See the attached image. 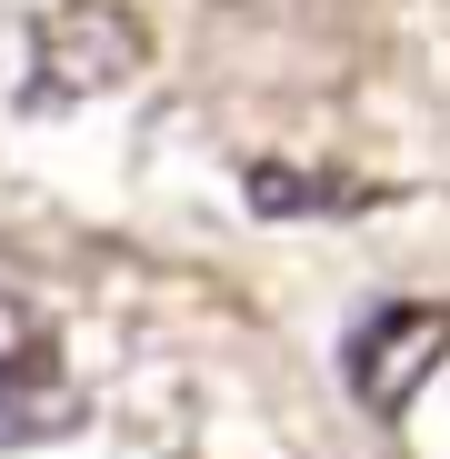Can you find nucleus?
<instances>
[{
	"label": "nucleus",
	"instance_id": "f257e3e1",
	"mask_svg": "<svg viewBox=\"0 0 450 459\" xmlns=\"http://www.w3.org/2000/svg\"><path fill=\"white\" fill-rule=\"evenodd\" d=\"M150 30L110 0H50L31 21V70H21V110H81L140 81Z\"/></svg>",
	"mask_w": 450,
	"mask_h": 459
},
{
	"label": "nucleus",
	"instance_id": "f03ea898",
	"mask_svg": "<svg viewBox=\"0 0 450 459\" xmlns=\"http://www.w3.org/2000/svg\"><path fill=\"white\" fill-rule=\"evenodd\" d=\"M440 350H450V310H440V299H391V310H370L350 330L340 379H350V400L370 420H401L420 400V379L440 369Z\"/></svg>",
	"mask_w": 450,
	"mask_h": 459
},
{
	"label": "nucleus",
	"instance_id": "7ed1b4c3",
	"mask_svg": "<svg viewBox=\"0 0 450 459\" xmlns=\"http://www.w3.org/2000/svg\"><path fill=\"white\" fill-rule=\"evenodd\" d=\"M91 420L81 379L60 369L50 340H11L0 350V449H40V439H70Z\"/></svg>",
	"mask_w": 450,
	"mask_h": 459
},
{
	"label": "nucleus",
	"instance_id": "20e7f679",
	"mask_svg": "<svg viewBox=\"0 0 450 459\" xmlns=\"http://www.w3.org/2000/svg\"><path fill=\"white\" fill-rule=\"evenodd\" d=\"M241 190H251L260 220H290V210H360V200H370L360 180H311V170H290V160H251Z\"/></svg>",
	"mask_w": 450,
	"mask_h": 459
},
{
	"label": "nucleus",
	"instance_id": "39448f33",
	"mask_svg": "<svg viewBox=\"0 0 450 459\" xmlns=\"http://www.w3.org/2000/svg\"><path fill=\"white\" fill-rule=\"evenodd\" d=\"M0 320H21V270L0 260Z\"/></svg>",
	"mask_w": 450,
	"mask_h": 459
}]
</instances>
